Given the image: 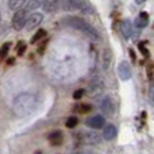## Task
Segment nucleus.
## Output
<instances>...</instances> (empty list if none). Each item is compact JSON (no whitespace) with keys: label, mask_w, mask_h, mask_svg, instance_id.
<instances>
[{"label":"nucleus","mask_w":154,"mask_h":154,"mask_svg":"<svg viewBox=\"0 0 154 154\" xmlns=\"http://www.w3.org/2000/svg\"><path fill=\"white\" fill-rule=\"evenodd\" d=\"M35 104H37L35 95L29 92H23L15 97L12 104V111L18 116H26L35 108Z\"/></svg>","instance_id":"f257e3e1"},{"label":"nucleus","mask_w":154,"mask_h":154,"mask_svg":"<svg viewBox=\"0 0 154 154\" xmlns=\"http://www.w3.org/2000/svg\"><path fill=\"white\" fill-rule=\"evenodd\" d=\"M62 23L68 27H72V29H76L79 31H82L91 39L100 41V34L96 31V29H93L85 19L80 18V16H66V18L62 19Z\"/></svg>","instance_id":"f03ea898"},{"label":"nucleus","mask_w":154,"mask_h":154,"mask_svg":"<svg viewBox=\"0 0 154 154\" xmlns=\"http://www.w3.org/2000/svg\"><path fill=\"white\" fill-rule=\"evenodd\" d=\"M61 8L65 11H81L85 14L92 12V7L87 0H61Z\"/></svg>","instance_id":"7ed1b4c3"},{"label":"nucleus","mask_w":154,"mask_h":154,"mask_svg":"<svg viewBox=\"0 0 154 154\" xmlns=\"http://www.w3.org/2000/svg\"><path fill=\"white\" fill-rule=\"evenodd\" d=\"M27 20V11L26 10H18L15 11L12 16V27L15 30H22L26 24Z\"/></svg>","instance_id":"20e7f679"},{"label":"nucleus","mask_w":154,"mask_h":154,"mask_svg":"<svg viewBox=\"0 0 154 154\" xmlns=\"http://www.w3.org/2000/svg\"><path fill=\"white\" fill-rule=\"evenodd\" d=\"M100 109L106 116H112L115 112V101L111 96H106L101 101V106H100Z\"/></svg>","instance_id":"39448f33"},{"label":"nucleus","mask_w":154,"mask_h":154,"mask_svg":"<svg viewBox=\"0 0 154 154\" xmlns=\"http://www.w3.org/2000/svg\"><path fill=\"white\" fill-rule=\"evenodd\" d=\"M43 20V15L39 12H32L30 16H27V20H26V27L27 30H32V29H37Z\"/></svg>","instance_id":"423d86ee"},{"label":"nucleus","mask_w":154,"mask_h":154,"mask_svg":"<svg viewBox=\"0 0 154 154\" xmlns=\"http://www.w3.org/2000/svg\"><path fill=\"white\" fill-rule=\"evenodd\" d=\"M103 89H104V82L101 81L100 79H96V80H92V81L89 82L87 91L89 92L91 96H96V95L103 92Z\"/></svg>","instance_id":"0eeeda50"},{"label":"nucleus","mask_w":154,"mask_h":154,"mask_svg":"<svg viewBox=\"0 0 154 154\" xmlns=\"http://www.w3.org/2000/svg\"><path fill=\"white\" fill-rule=\"evenodd\" d=\"M118 75L122 80H130L131 79V66L127 61H122L118 66Z\"/></svg>","instance_id":"6e6552de"},{"label":"nucleus","mask_w":154,"mask_h":154,"mask_svg":"<svg viewBox=\"0 0 154 154\" xmlns=\"http://www.w3.org/2000/svg\"><path fill=\"white\" fill-rule=\"evenodd\" d=\"M42 7L45 12H56L61 8V0H45Z\"/></svg>","instance_id":"1a4fd4ad"},{"label":"nucleus","mask_w":154,"mask_h":154,"mask_svg":"<svg viewBox=\"0 0 154 154\" xmlns=\"http://www.w3.org/2000/svg\"><path fill=\"white\" fill-rule=\"evenodd\" d=\"M111 61H112V51L111 49H104L103 53H101V66H103L104 70H107L111 65Z\"/></svg>","instance_id":"9d476101"},{"label":"nucleus","mask_w":154,"mask_h":154,"mask_svg":"<svg viewBox=\"0 0 154 154\" xmlns=\"http://www.w3.org/2000/svg\"><path fill=\"white\" fill-rule=\"evenodd\" d=\"M87 125L92 128H101L104 126V118L101 115H95L87 120Z\"/></svg>","instance_id":"9b49d317"},{"label":"nucleus","mask_w":154,"mask_h":154,"mask_svg":"<svg viewBox=\"0 0 154 154\" xmlns=\"http://www.w3.org/2000/svg\"><path fill=\"white\" fill-rule=\"evenodd\" d=\"M133 23H131L128 19H126V20L122 22V24H120V31H122L123 37L125 38H130L131 35H133Z\"/></svg>","instance_id":"f8f14e48"},{"label":"nucleus","mask_w":154,"mask_h":154,"mask_svg":"<svg viewBox=\"0 0 154 154\" xmlns=\"http://www.w3.org/2000/svg\"><path fill=\"white\" fill-rule=\"evenodd\" d=\"M103 137L106 141H112L116 137V127L114 125H107L103 130Z\"/></svg>","instance_id":"ddd939ff"},{"label":"nucleus","mask_w":154,"mask_h":154,"mask_svg":"<svg viewBox=\"0 0 154 154\" xmlns=\"http://www.w3.org/2000/svg\"><path fill=\"white\" fill-rule=\"evenodd\" d=\"M149 24V14L147 12H141L138 15V18L135 19V26L138 29H145Z\"/></svg>","instance_id":"4468645a"},{"label":"nucleus","mask_w":154,"mask_h":154,"mask_svg":"<svg viewBox=\"0 0 154 154\" xmlns=\"http://www.w3.org/2000/svg\"><path fill=\"white\" fill-rule=\"evenodd\" d=\"M62 133L61 131H53V133L49 135V141L53 146H60L62 143Z\"/></svg>","instance_id":"2eb2a0df"},{"label":"nucleus","mask_w":154,"mask_h":154,"mask_svg":"<svg viewBox=\"0 0 154 154\" xmlns=\"http://www.w3.org/2000/svg\"><path fill=\"white\" fill-rule=\"evenodd\" d=\"M26 3V0H8V7L14 11L20 10V7H23V4Z\"/></svg>","instance_id":"dca6fc26"},{"label":"nucleus","mask_w":154,"mask_h":154,"mask_svg":"<svg viewBox=\"0 0 154 154\" xmlns=\"http://www.w3.org/2000/svg\"><path fill=\"white\" fill-rule=\"evenodd\" d=\"M42 4H43L42 0H29V2H27V4H26V8H24V10H26V11H32V10H35V8L41 7Z\"/></svg>","instance_id":"f3484780"},{"label":"nucleus","mask_w":154,"mask_h":154,"mask_svg":"<svg viewBox=\"0 0 154 154\" xmlns=\"http://www.w3.org/2000/svg\"><path fill=\"white\" fill-rule=\"evenodd\" d=\"M45 37H46V31H45V30H42V29H39L34 35H32V38H31V43H37V42H39V41H41V39H43Z\"/></svg>","instance_id":"a211bd4d"},{"label":"nucleus","mask_w":154,"mask_h":154,"mask_svg":"<svg viewBox=\"0 0 154 154\" xmlns=\"http://www.w3.org/2000/svg\"><path fill=\"white\" fill-rule=\"evenodd\" d=\"M92 109V107L89 106V104L84 103V104H79V106L76 107V111L80 112V114H88V112Z\"/></svg>","instance_id":"6ab92c4d"},{"label":"nucleus","mask_w":154,"mask_h":154,"mask_svg":"<svg viewBox=\"0 0 154 154\" xmlns=\"http://www.w3.org/2000/svg\"><path fill=\"white\" fill-rule=\"evenodd\" d=\"M77 125H79V119H77L76 116H70V118H68L66 123H65V126H66L68 128H75Z\"/></svg>","instance_id":"aec40b11"},{"label":"nucleus","mask_w":154,"mask_h":154,"mask_svg":"<svg viewBox=\"0 0 154 154\" xmlns=\"http://www.w3.org/2000/svg\"><path fill=\"white\" fill-rule=\"evenodd\" d=\"M100 139H99V135L96 133H87V142L88 143H96V142H99Z\"/></svg>","instance_id":"412c9836"},{"label":"nucleus","mask_w":154,"mask_h":154,"mask_svg":"<svg viewBox=\"0 0 154 154\" xmlns=\"http://www.w3.org/2000/svg\"><path fill=\"white\" fill-rule=\"evenodd\" d=\"M85 93V89H77L75 93H73V97L76 99V100H79V99H81L82 96H84Z\"/></svg>","instance_id":"4be33fe9"},{"label":"nucleus","mask_w":154,"mask_h":154,"mask_svg":"<svg viewBox=\"0 0 154 154\" xmlns=\"http://www.w3.org/2000/svg\"><path fill=\"white\" fill-rule=\"evenodd\" d=\"M10 43H4V46H3V49L0 50V56L2 57H5V54L8 53V50H10Z\"/></svg>","instance_id":"5701e85b"},{"label":"nucleus","mask_w":154,"mask_h":154,"mask_svg":"<svg viewBox=\"0 0 154 154\" xmlns=\"http://www.w3.org/2000/svg\"><path fill=\"white\" fill-rule=\"evenodd\" d=\"M149 96H150V101L154 106V82L150 84V89H149Z\"/></svg>","instance_id":"b1692460"},{"label":"nucleus","mask_w":154,"mask_h":154,"mask_svg":"<svg viewBox=\"0 0 154 154\" xmlns=\"http://www.w3.org/2000/svg\"><path fill=\"white\" fill-rule=\"evenodd\" d=\"M139 50H141V53L143 54V56L149 57V51H147L146 46H145V43H139Z\"/></svg>","instance_id":"393cba45"},{"label":"nucleus","mask_w":154,"mask_h":154,"mask_svg":"<svg viewBox=\"0 0 154 154\" xmlns=\"http://www.w3.org/2000/svg\"><path fill=\"white\" fill-rule=\"evenodd\" d=\"M24 49H26V48H24V45H23V43H20V45H19V49H18V54H19V56H22V54H23L24 53Z\"/></svg>","instance_id":"a878e982"},{"label":"nucleus","mask_w":154,"mask_h":154,"mask_svg":"<svg viewBox=\"0 0 154 154\" xmlns=\"http://www.w3.org/2000/svg\"><path fill=\"white\" fill-rule=\"evenodd\" d=\"M130 57H131V60H133V61L135 62L137 57H135V53H134V50H130Z\"/></svg>","instance_id":"bb28decb"},{"label":"nucleus","mask_w":154,"mask_h":154,"mask_svg":"<svg viewBox=\"0 0 154 154\" xmlns=\"http://www.w3.org/2000/svg\"><path fill=\"white\" fill-rule=\"evenodd\" d=\"M135 2H137V4H142V3H145L146 0H135Z\"/></svg>","instance_id":"cd10ccee"}]
</instances>
